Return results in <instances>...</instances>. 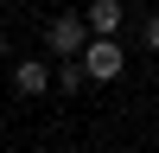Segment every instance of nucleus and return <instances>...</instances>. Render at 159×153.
<instances>
[{"mask_svg":"<svg viewBox=\"0 0 159 153\" xmlns=\"http://www.w3.org/2000/svg\"><path fill=\"white\" fill-rule=\"evenodd\" d=\"M45 45L57 51V58H83V45H89V26L76 19V13H57V19H51V32H45Z\"/></svg>","mask_w":159,"mask_h":153,"instance_id":"f03ea898","label":"nucleus"},{"mask_svg":"<svg viewBox=\"0 0 159 153\" xmlns=\"http://www.w3.org/2000/svg\"><path fill=\"white\" fill-rule=\"evenodd\" d=\"M140 45H147V51H159V13H153L147 26H140Z\"/></svg>","mask_w":159,"mask_h":153,"instance_id":"423d86ee","label":"nucleus"},{"mask_svg":"<svg viewBox=\"0 0 159 153\" xmlns=\"http://www.w3.org/2000/svg\"><path fill=\"white\" fill-rule=\"evenodd\" d=\"M76 64H83V76H89V83H115V76H121V64H127V51L115 45V38H89Z\"/></svg>","mask_w":159,"mask_h":153,"instance_id":"f257e3e1","label":"nucleus"},{"mask_svg":"<svg viewBox=\"0 0 159 153\" xmlns=\"http://www.w3.org/2000/svg\"><path fill=\"white\" fill-rule=\"evenodd\" d=\"M89 83V76H83V64H76V58H64L57 64V89H83Z\"/></svg>","mask_w":159,"mask_h":153,"instance_id":"39448f33","label":"nucleus"},{"mask_svg":"<svg viewBox=\"0 0 159 153\" xmlns=\"http://www.w3.org/2000/svg\"><path fill=\"white\" fill-rule=\"evenodd\" d=\"M13 89H19V96H45V89H51V70L38 58H25L19 70H13Z\"/></svg>","mask_w":159,"mask_h":153,"instance_id":"20e7f679","label":"nucleus"},{"mask_svg":"<svg viewBox=\"0 0 159 153\" xmlns=\"http://www.w3.org/2000/svg\"><path fill=\"white\" fill-rule=\"evenodd\" d=\"M0 51H7V38H0Z\"/></svg>","mask_w":159,"mask_h":153,"instance_id":"0eeeda50","label":"nucleus"},{"mask_svg":"<svg viewBox=\"0 0 159 153\" xmlns=\"http://www.w3.org/2000/svg\"><path fill=\"white\" fill-rule=\"evenodd\" d=\"M76 19L89 26V38H115V32H121V0H89Z\"/></svg>","mask_w":159,"mask_h":153,"instance_id":"7ed1b4c3","label":"nucleus"}]
</instances>
